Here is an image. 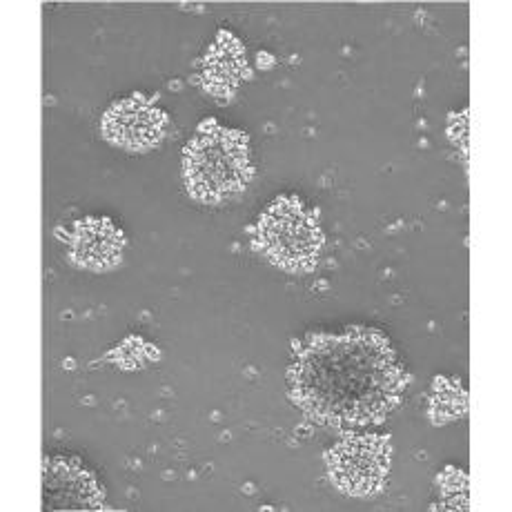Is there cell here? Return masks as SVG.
Returning <instances> with one entry per match:
<instances>
[{
    "mask_svg": "<svg viewBox=\"0 0 512 512\" xmlns=\"http://www.w3.org/2000/svg\"><path fill=\"white\" fill-rule=\"evenodd\" d=\"M292 386L301 408L317 421L370 423L397 406L403 370L386 337L350 330L305 348Z\"/></svg>",
    "mask_w": 512,
    "mask_h": 512,
    "instance_id": "1",
    "label": "cell"
},
{
    "mask_svg": "<svg viewBox=\"0 0 512 512\" xmlns=\"http://www.w3.org/2000/svg\"><path fill=\"white\" fill-rule=\"evenodd\" d=\"M248 174V147L239 134L216 130L201 134L187 147V187L205 203H219L239 194Z\"/></svg>",
    "mask_w": 512,
    "mask_h": 512,
    "instance_id": "2",
    "label": "cell"
},
{
    "mask_svg": "<svg viewBox=\"0 0 512 512\" xmlns=\"http://www.w3.org/2000/svg\"><path fill=\"white\" fill-rule=\"evenodd\" d=\"M259 236L265 254L283 270H308L323 245L314 216L297 201H279L263 214Z\"/></svg>",
    "mask_w": 512,
    "mask_h": 512,
    "instance_id": "3",
    "label": "cell"
},
{
    "mask_svg": "<svg viewBox=\"0 0 512 512\" xmlns=\"http://www.w3.org/2000/svg\"><path fill=\"white\" fill-rule=\"evenodd\" d=\"M334 484L354 497L372 495L383 486L388 472V446L377 437H352L330 455Z\"/></svg>",
    "mask_w": 512,
    "mask_h": 512,
    "instance_id": "4",
    "label": "cell"
},
{
    "mask_svg": "<svg viewBox=\"0 0 512 512\" xmlns=\"http://www.w3.org/2000/svg\"><path fill=\"white\" fill-rule=\"evenodd\" d=\"M45 504L54 510H92L101 504V490L81 464L58 457L45 468Z\"/></svg>",
    "mask_w": 512,
    "mask_h": 512,
    "instance_id": "5",
    "label": "cell"
},
{
    "mask_svg": "<svg viewBox=\"0 0 512 512\" xmlns=\"http://www.w3.org/2000/svg\"><path fill=\"white\" fill-rule=\"evenodd\" d=\"M105 136L125 150H147L161 139L163 114L141 98L116 103L105 114Z\"/></svg>",
    "mask_w": 512,
    "mask_h": 512,
    "instance_id": "6",
    "label": "cell"
},
{
    "mask_svg": "<svg viewBox=\"0 0 512 512\" xmlns=\"http://www.w3.org/2000/svg\"><path fill=\"white\" fill-rule=\"evenodd\" d=\"M123 239L110 221L87 219L78 225L72 239L74 259L87 268H107L118 261Z\"/></svg>",
    "mask_w": 512,
    "mask_h": 512,
    "instance_id": "7",
    "label": "cell"
}]
</instances>
